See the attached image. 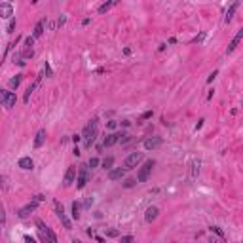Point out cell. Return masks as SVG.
I'll return each mask as SVG.
<instances>
[{
	"label": "cell",
	"instance_id": "18",
	"mask_svg": "<svg viewBox=\"0 0 243 243\" xmlns=\"http://www.w3.org/2000/svg\"><path fill=\"white\" fill-rule=\"evenodd\" d=\"M199 175V160H194L190 163V181H196Z\"/></svg>",
	"mask_w": 243,
	"mask_h": 243
},
{
	"label": "cell",
	"instance_id": "33",
	"mask_svg": "<svg viewBox=\"0 0 243 243\" xmlns=\"http://www.w3.org/2000/svg\"><path fill=\"white\" fill-rule=\"evenodd\" d=\"M106 238H120V232L118 230H108L106 232Z\"/></svg>",
	"mask_w": 243,
	"mask_h": 243
},
{
	"label": "cell",
	"instance_id": "38",
	"mask_svg": "<svg viewBox=\"0 0 243 243\" xmlns=\"http://www.w3.org/2000/svg\"><path fill=\"white\" fill-rule=\"evenodd\" d=\"M80 139H82V135H72V137H70V141H72L74 145H78V142H80Z\"/></svg>",
	"mask_w": 243,
	"mask_h": 243
},
{
	"label": "cell",
	"instance_id": "25",
	"mask_svg": "<svg viewBox=\"0 0 243 243\" xmlns=\"http://www.w3.org/2000/svg\"><path fill=\"white\" fill-rule=\"evenodd\" d=\"M112 165H114V158H112V156H108V158L103 160V169H112Z\"/></svg>",
	"mask_w": 243,
	"mask_h": 243
},
{
	"label": "cell",
	"instance_id": "39",
	"mask_svg": "<svg viewBox=\"0 0 243 243\" xmlns=\"http://www.w3.org/2000/svg\"><path fill=\"white\" fill-rule=\"evenodd\" d=\"M23 239H25L27 243H34V238H32V235H23Z\"/></svg>",
	"mask_w": 243,
	"mask_h": 243
},
{
	"label": "cell",
	"instance_id": "40",
	"mask_svg": "<svg viewBox=\"0 0 243 243\" xmlns=\"http://www.w3.org/2000/svg\"><path fill=\"white\" fill-rule=\"evenodd\" d=\"M91 203H93V199H91V198H88V199L84 201V207H91Z\"/></svg>",
	"mask_w": 243,
	"mask_h": 243
},
{
	"label": "cell",
	"instance_id": "31",
	"mask_svg": "<svg viewBox=\"0 0 243 243\" xmlns=\"http://www.w3.org/2000/svg\"><path fill=\"white\" fill-rule=\"evenodd\" d=\"M99 163H101V161H99V158H91V160H89V163H88V165H89L91 169H95V167L99 165Z\"/></svg>",
	"mask_w": 243,
	"mask_h": 243
},
{
	"label": "cell",
	"instance_id": "26",
	"mask_svg": "<svg viewBox=\"0 0 243 243\" xmlns=\"http://www.w3.org/2000/svg\"><path fill=\"white\" fill-rule=\"evenodd\" d=\"M152 116H154V112H152V110H146V112H145V114H142V116L139 118V124H141V122H145V120H150Z\"/></svg>",
	"mask_w": 243,
	"mask_h": 243
},
{
	"label": "cell",
	"instance_id": "8",
	"mask_svg": "<svg viewBox=\"0 0 243 243\" xmlns=\"http://www.w3.org/2000/svg\"><path fill=\"white\" fill-rule=\"evenodd\" d=\"M239 6H241V2H239V0H234V2L230 4V8L226 10V15H224V23H230V21L234 19V15H235V12L239 10Z\"/></svg>",
	"mask_w": 243,
	"mask_h": 243
},
{
	"label": "cell",
	"instance_id": "34",
	"mask_svg": "<svg viewBox=\"0 0 243 243\" xmlns=\"http://www.w3.org/2000/svg\"><path fill=\"white\" fill-rule=\"evenodd\" d=\"M34 40H36L34 36H28V38L25 40V46H27V48H32V46H34Z\"/></svg>",
	"mask_w": 243,
	"mask_h": 243
},
{
	"label": "cell",
	"instance_id": "35",
	"mask_svg": "<svg viewBox=\"0 0 243 243\" xmlns=\"http://www.w3.org/2000/svg\"><path fill=\"white\" fill-rule=\"evenodd\" d=\"M120 241H122V243H131V241H133V235H122Z\"/></svg>",
	"mask_w": 243,
	"mask_h": 243
},
{
	"label": "cell",
	"instance_id": "44",
	"mask_svg": "<svg viewBox=\"0 0 243 243\" xmlns=\"http://www.w3.org/2000/svg\"><path fill=\"white\" fill-rule=\"evenodd\" d=\"M95 239H97L99 243H105V238H103V235H95Z\"/></svg>",
	"mask_w": 243,
	"mask_h": 243
},
{
	"label": "cell",
	"instance_id": "1",
	"mask_svg": "<svg viewBox=\"0 0 243 243\" xmlns=\"http://www.w3.org/2000/svg\"><path fill=\"white\" fill-rule=\"evenodd\" d=\"M82 137H84V141H85V148H89V146L95 142V137H97V118L89 120L88 124H85L84 131H82Z\"/></svg>",
	"mask_w": 243,
	"mask_h": 243
},
{
	"label": "cell",
	"instance_id": "20",
	"mask_svg": "<svg viewBox=\"0 0 243 243\" xmlns=\"http://www.w3.org/2000/svg\"><path fill=\"white\" fill-rule=\"evenodd\" d=\"M21 80H23V74H15V78H12L10 80V89H17L19 88V84H21Z\"/></svg>",
	"mask_w": 243,
	"mask_h": 243
},
{
	"label": "cell",
	"instance_id": "36",
	"mask_svg": "<svg viewBox=\"0 0 243 243\" xmlns=\"http://www.w3.org/2000/svg\"><path fill=\"white\" fill-rule=\"evenodd\" d=\"M106 127H108V129H116V127H118V122H114V120L106 122Z\"/></svg>",
	"mask_w": 243,
	"mask_h": 243
},
{
	"label": "cell",
	"instance_id": "47",
	"mask_svg": "<svg viewBox=\"0 0 243 243\" xmlns=\"http://www.w3.org/2000/svg\"><path fill=\"white\" fill-rule=\"evenodd\" d=\"M31 2H32V4H38V2H40V0H31Z\"/></svg>",
	"mask_w": 243,
	"mask_h": 243
},
{
	"label": "cell",
	"instance_id": "32",
	"mask_svg": "<svg viewBox=\"0 0 243 243\" xmlns=\"http://www.w3.org/2000/svg\"><path fill=\"white\" fill-rule=\"evenodd\" d=\"M218 76V70H213V72L209 74V78H207V84H213V80Z\"/></svg>",
	"mask_w": 243,
	"mask_h": 243
},
{
	"label": "cell",
	"instance_id": "19",
	"mask_svg": "<svg viewBox=\"0 0 243 243\" xmlns=\"http://www.w3.org/2000/svg\"><path fill=\"white\" fill-rule=\"evenodd\" d=\"M44 27H46V19L38 21L36 27H34V31H32V36H34V38H40L42 34H44Z\"/></svg>",
	"mask_w": 243,
	"mask_h": 243
},
{
	"label": "cell",
	"instance_id": "6",
	"mask_svg": "<svg viewBox=\"0 0 243 243\" xmlns=\"http://www.w3.org/2000/svg\"><path fill=\"white\" fill-rule=\"evenodd\" d=\"M55 213H57V217H59V220L63 222V226H65V230H72V224H70L68 217L65 215V209H63V205L59 201H55Z\"/></svg>",
	"mask_w": 243,
	"mask_h": 243
},
{
	"label": "cell",
	"instance_id": "23",
	"mask_svg": "<svg viewBox=\"0 0 243 243\" xmlns=\"http://www.w3.org/2000/svg\"><path fill=\"white\" fill-rule=\"evenodd\" d=\"M72 218L74 220L80 218V203L78 201H72Z\"/></svg>",
	"mask_w": 243,
	"mask_h": 243
},
{
	"label": "cell",
	"instance_id": "4",
	"mask_svg": "<svg viewBox=\"0 0 243 243\" xmlns=\"http://www.w3.org/2000/svg\"><path fill=\"white\" fill-rule=\"evenodd\" d=\"M15 101H17V97L13 91H0V103H2V106H6V108H13L15 106Z\"/></svg>",
	"mask_w": 243,
	"mask_h": 243
},
{
	"label": "cell",
	"instance_id": "9",
	"mask_svg": "<svg viewBox=\"0 0 243 243\" xmlns=\"http://www.w3.org/2000/svg\"><path fill=\"white\" fill-rule=\"evenodd\" d=\"M78 177V169H76V165H70L68 169H67V173H65V186H70V184L74 182V178Z\"/></svg>",
	"mask_w": 243,
	"mask_h": 243
},
{
	"label": "cell",
	"instance_id": "11",
	"mask_svg": "<svg viewBox=\"0 0 243 243\" xmlns=\"http://www.w3.org/2000/svg\"><path fill=\"white\" fill-rule=\"evenodd\" d=\"M36 207H38V201L34 199V201H31L28 205H25L23 209H19V213H17V215H19L21 218H25V217H28V215H31L32 211H36Z\"/></svg>",
	"mask_w": 243,
	"mask_h": 243
},
{
	"label": "cell",
	"instance_id": "21",
	"mask_svg": "<svg viewBox=\"0 0 243 243\" xmlns=\"http://www.w3.org/2000/svg\"><path fill=\"white\" fill-rule=\"evenodd\" d=\"M116 2H118V0H108V2H105V4H103V6H101V8H99L97 12H99V13H106V12H108V10L112 8V6L116 4Z\"/></svg>",
	"mask_w": 243,
	"mask_h": 243
},
{
	"label": "cell",
	"instance_id": "30",
	"mask_svg": "<svg viewBox=\"0 0 243 243\" xmlns=\"http://www.w3.org/2000/svg\"><path fill=\"white\" fill-rule=\"evenodd\" d=\"M203 38H205V32H199L196 38H192V44H199V42H203Z\"/></svg>",
	"mask_w": 243,
	"mask_h": 243
},
{
	"label": "cell",
	"instance_id": "43",
	"mask_svg": "<svg viewBox=\"0 0 243 243\" xmlns=\"http://www.w3.org/2000/svg\"><path fill=\"white\" fill-rule=\"evenodd\" d=\"M124 55H131V48H124Z\"/></svg>",
	"mask_w": 243,
	"mask_h": 243
},
{
	"label": "cell",
	"instance_id": "13",
	"mask_svg": "<svg viewBox=\"0 0 243 243\" xmlns=\"http://www.w3.org/2000/svg\"><path fill=\"white\" fill-rule=\"evenodd\" d=\"M161 137H148L146 141H145V148L146 150H156L158 146H161Z\"/></svg>",
	"mask_w": 243,
	"mask_h": 243
},
{
	"label": "cell",
	"instance_id": "42",
	"mask_svg": "<svg viewBox=\"0 0 243 243\" xmlns=\"http://www.w3.org/2000/svg\"><path fill=\"white\" fill-rule=\"evenodd\" d=\"M213 95H215V89H211L209 93H207V101H211V99H213Z\"/></svg>",
	"mask_w": 243,
	"mask_h": 243
},
{
	"label": "cell",
	"instance_id": "29",
	"mask_svg": "<svg viewBox=\"0 0 243 243\" xmlns=\"http://www.w3.org/2000/svg\"><path fill=\"white\" fill-rule=\"evenodd\" d=\"M135 184H137V181H135V178H127V181L124 182V188H133Z\"/></svg>",
	"mask_w": 243,
	"mask_h": 243
},
{
	"label": "cell",
	"instance_id": "7",
	"mask_svg": "<svg viewBox=\"0 0 243 243\" xmlns=\"http://www.w3.org/2000/svg\"><path fill=\"white\" fill-rule=\"evenodd\" d=\"M124 135H125V133H110V135H106L105 141H103V146H105V148L114 146V145H116V142H118L122 137H124Z\"/></svg>",
	"mask_w": 243,
	"mask_h": 243
},
{
	"label": "cell",
	"instance_id": "17",
	"mask_svg": "<svg viewBox=\"0 0 243 243\" xmlns=\"http://www.w3.org/2000/svg\"><path fill=\"white\" fill-rule=\"evenodd\" d=\"M46 137H48L46 129H40V131L36 133V139H34V148H40V146H44V142H46Z\"/></svg>",
	"mask_w": 243,
	"mask_h": 243
},
{
	"label": "cell",
	"instance_id": "10",
	"mask_svg": "<svg viewBox=\"0 0 243 243\" xmlns=\"http://www.w3.org/2000/svg\"><path fill=\"white\" fill-rule=\"evenodd\" d=\"M241 40H243V27H241L239 31H238V34H235V36L232 38V42H230V44H228V49H226V53H232L234 49L238 48V44H239Z\"/></svg>",
	"mask_w": 243,
	"mask_h": 243
},
{
	"label": "cell",
	"instance_id": "46",
	"mask_svg": "<svg viewBox=\"0 0 243 243\" xmlns=\"http://www.w3.org/2000/svg\"><path fill=\"white\" fill-rule=\"evenodd\" d=\"M72 154H74V156H80V150H78V146H74V150H72Z\"/></svg>",
	"mask_w": 243,
	"mask_h": 243
},
{
	"label": "cell",
	"instance_id": "22",
	"mask_svg": "<svg viewBox=\"0 0 243 243\" xmlns=\"http://www.w3.org/2000/svg\"><path fill=\"white\" fill-rule=\"evenodd\" d=\"M36 82H34V84H31V85H28V88H27V91H25V95H23V103H28V99H31V93H32V91H34V88H36Z\"/></svg>",
	"mask_w": 243,
	"mask_h": 243
},
{
	"label": "cell",
	"instance_id": "45",
	"mask_svg": "<svg viewBox=\"0 0 243 243\" xmlns=\"http://www.w3.org/2000/svg\"><path fill=\"white\" fill-rule=\"evenodd\" d=\"M34 199H36V201H42V199H46V198L42 196V194H38V196H34Z\"/></svg>",
	"mask_w": 243,
	"mask_h": 243
},
{
	"label": "cell",
	"instance_id": "12",
	"mask_svg": "<svg viewBox=\"0 0 243 243\" xmlns=\"http://www.w3.org/2000/svg\"><path fill=\"white\" fill-rule=\"evenodd\" d=\"M158 215H160V209L156 205H150L146 209V213H145V220L146 222H154V220L158 218Z\"/></svg>",
	"mask_w": 243,
	"mask_h": 243
},
{
	"label": "cell",
	"instance_id": "41",
	"mask_svg": "<svg viewBox=\"0 0 243 243\" xmlns=\"http://www.w3.org/2000/svg\"><path fill=\"white\" fill-rule=\"evenodd\" d=\"M203 122H205V120L201 118V120H199V122H198V124H196V131H198V129H201V125H203Z\"/></svg>",
	"mask_w": 243,
	"mask_h": 243
},
{
	"label": "cell",
	"instance_id": "16",
	"mask_svg": "<svg viewBox=\"0 0 243 243\" xmlns=\"http://www.w3.org/2000/svg\"><path fill=\"white\" fill-rule=\"evenodd\" d=\"M0 15H2L4 19H12V15H13V8H12L8 2H4L2 6H0Z\"/></svg>",
	"mask_w": 243,
	"mask_h": 243
},
{
	"label": "cell",
	"instance_id": "5",
	"mask_svg": "<svg viewBox=\"0 0 243 243\" xmlns=\"http://www.w3.org/2000/svg\"><path fill=\"white\" fill-rule=\"evenodd\" d=\"M141 160H142V152H131V154L124 160V167H125V169H135V167L141 163Z\"/></svg>",
	"mask_w": 243,
	"mask_h": 243
},
{
	"label": "cell",
	"instance_id": "24",
	"mask_svg": "<svg viewBox=\"0 0 243 243\" xmlns=\"http://www.w3.org/2000/svg\"><path fill=\"white\" fill-rule=\"evenodd\" d=\"M209 230L213 232V234H217L220 239H224L226 235H224V232H222V228H218V226H209Z\"/></svg>",
	"mask_w": 243,
	"mask_h": 243
},
{
	"label": "cell",
	"instance_id": "3",
	"mask_svg": "<svg viewBox=\"0 0 243 243\" xmlns=\"http://www.w3.org/2000/svg\"><path fill=\"white\" fill-rule=\"evenodd\" d=\"M89 165H80V169H78V177H76V188L82 190L85 184H88V178H89Z\"/></svg>",
	"mask_w": 243,
	"mask_h": 243
},
{
	"label": "cell",
	"instance_id": "37",
	"mask_svg": "<svg viewBox=\"0 0 243 243\" xmlns=\"http://www.w3.org/2000/svg\"><path fill=\"white\" fill-rule=\"evenodd\" d=\"M67 23V15H63V17H59V21H57V27H63Z\"/></svg>",
	"mask_w": 243,
	"mask_h": 243
},
{
	"label": "cell",
	"instance_id": "2",
	"mask_svg": "<svg viewBox=\"0 0 243 243\" xmlns=\"http://www.w3.org/2000/svg\"><path fill=\"white\" fill-rule=\"evenodd\" d=\"M154 165H156V161H154V160H146V161L139 167L137 181H139V182H146V181H148V177H150V173H152V167H154Z\"/></svg>",
	"mask_w": 243,
	"mask_h": 243
},
{
	"label": "cell",
	"instance_id": "14",
	"mask_svg": "<svg viewBox=\"0 0 243 243\" xmlns=\"http://www.w3.org/2000/svg\"><path fill=\"white\" fill-rule=\"evenodd\" d=\"M17 167H21V169L28 171V169H32V167H34V161H32V158H31V156H23V158H19V161H17Z\"/></svg>",
	"mask_w": 243,
	"mask_h": 243
},
{
	"label": "cell",
	"instance_id": "28",
	"mask_svg": "<svg viewBox=\"0 0 243 243\" xmlns=\"http://www.w3.org/2000/svg\"><path fill=\"white\" fill-rule=\"evenodd\" d=\"M15 31V19H10V23H8V27H6V32H13Z\"/></svg>",
	"mask_w": 243,
	"mask_h": 243
},
{
	"label": "cell",
	"instance_id": "15",
	"mask_svg": "<svg viewBox=\"0 0 243 243\" xmlns=\"http://www.w3.org/2000/svg\"><path fill=\"white\" fill-rule=\"evenodd\" d=\"M125 167H116V169H108V181H118L125 175Z\"/></svg>",
	"mask_w": 243,
	"mask_h": 243
},
{
	"label": "cell",
	"instance_id": "27",
	"mask_svg": "<svg viewBox=\"0 0 243 243\" xmlns=\"http://www.w3.org/2000/svg\"><path fill=\"white\" fill-rule=\"evenodd\" d=\"M44 72H46V78H52L53 76V70H52V67H49L48 61H46V65H44Z\"/></svg>",
	"mask_w": 243,
	"mask_h": 243
}]
</instances>
